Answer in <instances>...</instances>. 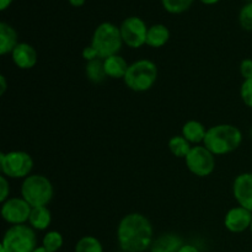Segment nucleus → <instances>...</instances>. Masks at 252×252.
I'll list each match as a JSON object with an SVG mask.
<instances>
[{
    "instance_id": "obj_1",
    "label": "nucleus",
    "mask_w": 252,
    "mask_h": 252,
    "mask_svg": "<svg viewBox=\"0 0 252 252\" xmlns=\"http://www.w3.org/2000/svg\"><path fill=\"white\" fill-rule=\"evenodd\" d=\"M153 225L140 213H130L121 219L117 228V240L122 251L144 252L153 244Z\"/></svg>"
},
{
    "instance_id": "obj_2",
    "label": "nucleus",
    "mask_w": 252,
    "mask_h": 252,
    "mask_svg": "<svg viewBox=\"0 0 252 252\" xmlns=\"http://www.w3.org/2000/svg\"><path fill=\"white\" fill-rule=\"evenodd\" d=\"M243 143V133L233 125H217L207 129L203 145L214 155H225L238 149Z\"/></svg>"
},
{
    "instance_id": "obj_3",
    "label": "nucleus",
    "mask_w": 252,
    "mask_h": 252,
    "mask_svg": "<svg viewBox=\"0 0 252 252\" xmlns=\"http://www.w3.org/2000/svg\"><path fill=\"white\" fill-rule=\"evenodd\" d=\"M158 66L149 59H139L129 64L126 76L123 78L126 86L135 93L150 90L158 80Z\"/></svg>"
},
{
    "instance_id": "obj_4",
    "label": "nucleus",
    "mask_w": 252,
    "mask_h": 252,
    "mask_svg": "<svg viewBox=\"0 0 252 252\" xmlns=\"http://www.w3.org/2000/svg\"><path fill=\"white\" fill-rule=\"evenodd\" d=\"M123 44L120 27L112 22H102L94 31L91 46L96 49L98 58L106 59L118 54Z\"/></svg>"
},
{
    "instance_id": "obj_5",
    "label": "nucleus",
    "mask_w": 252,
    "mask_h": 252,
    "mask_svg": "<svg viewBox=\"0 0 252 252\" xmlns=\"http://www.w3.org/2000/svg\"><path fill=\"white\" fill-rule=\"evenodd\" d=\"M53 185L43 175H30L22 181L21 196L32 208L47 206L53 198Z\"/></svg>"
},
{
    "instance_id": "obj_6",
    "label": "nucleus",
    "mask_w": 252,
    "mask_h": 252,
    "mask_svg": "<svg viewBox=\"0 0 252 252\" xmlns=\"http://www.w3.org/2000/svg\"><path fill=\"white\" fill-rule=\"evenodd\" d=\"M1 246L6 252H33L37 249L34 229L26 224L11 225L5 231Z\"/></svg>"
},
{
    "instance_id": "obj_7",
    "label": "nucleus",
    "mask_w": 252,
    "mask_h": 252,
    "mask_svg": "<svg viewBox=\"0 0 252 252\" xmlns=\"http://www.w3.org/2000/svg\"><path fill=\"white\" fill-rule=\"evenodd\" d=\"M33 169V159L22 150L1 153L0 154V170L9 179H26Z\"/></svg>"
},
{
    "instance_id": "obj_8",
    "label": "nucleus",
    "mask_w": 252,
    "mask_h": 252,
    "mask_svg": "<svg viewBox=\"0 0 252 252\" xmlns=\"http://www.w3.org/2000/svg\"><path fill=\"white\" fill-rule=\"evenodd\" d=\"M189 171L198 177H207L216 169V155L209 152L204 145L192 147L191 152L185 158Z\"/></svg>"
},
{
    "instance_id": "obj_9",
    "label": "nucleus",
    "mask_w": 252,
    "mask_h": 252,
    "mask_svg": "<svg viewBox=\"0 0 252 252\" xmlns=\"http://www.w3.org/2000/svg\"><path fill=\"white\" fill-rule=\"evenodd\" d=\"M123 43L129 48H140L147 43V24L138 16H129L120 26Z\"/></svg>"
},
{
    "instance_id": "obj_10",
    "label": "nucleus",
    "mask_w": 252,
    "mask_h": 252,
    "mask_svg": "<svg viewBox=\"0 0 252 252\" xmlns=\"http://www.w3.org/2000/svg\"><path fill=\"white\" fill-rule=\"evenodd\" d=\"M31 211L32 207L22 197H10L2 203L1 217L11 225H20L29 221Z\"/></svg>"
},
{
    "instance_id": "obj_11",
    "label": "nucleus",
    "mask_w": 252,
    "mask_h": 252,
    "mask_svg": "<svg viewBox=\"0 0 252 252\" xmlns=\"http://www.w3.org/2000/svg\"><path fill=\"white\" fill-rule=\"evenodd\" d=\"M252 223V212L238 206L229 209L224 217V225L230 233H244L250 229Z\"/></svg>"
},
{
    "instance_id": "obj_12",
    "label": "nucleus",
    "mask_w": 252,
    "mask_h": 252,
    "mask_svg": "<svg viewBox=\"0 0 252 252\" xmlns=\"http://www.w3.org/2000/svg\"><path fill=\"white\" fill-rule=\"evenodd\" d=\"M233 194L239 206L252 212V172L236 176L233 184Z\"/></svg>"
},
{
    "instance_id": "obj_13",
    "label": "nucleus",
    "mask_w": 252,
    "mask_h": 252,
    "mask_svg": "<svg viewBox=\"0 0 252 252\" xmlns=\"http://www.w3.org/2000/svg\"><path fill=\"white\" fill-rule=\"evenodd\" d=\"M11 58L17 68L27 70V69L33 68L37 64V52L31 44L26 42H20L11 52Z\"/></svg>"
},
{
    "instance_id": "obj_14",
    "label": "nucleus",
    "mask_w": 252,
    "mask_h": 252,
    "mask_svg": "<svg viewBox=\"0 0 252 252\" xmlns=\"http://www.w3.org/2000/svg\"><path fill=\"white\" fill-rule=\"evenodd\" d=\"M182 245H184L182 239L176 234H162L158 239L153 240L150 252H179Z\"/></svg>"
},
{
    "instance_id": "obj_15",
    "label": "nucleus",
    "mask_w": 252,
    "mask_h": 252,
    "mask_svg": "<svg viewBox=\"0 0 252 252\" xmlns=\"http://www.w3.org/2000/svg\"><path fill=\"white\" fill-rule=\"evenodd\" d=\"M103 66H105L107 78L112 79H123L126 76L128 68H129L126 59L120 54H115V56L103 59Z\"/></svg>"
},
{
    "instance_id": "obj_16",
    "label": "nucleus",
    "mask_w": 252,
    "mask_h": 252,
    "mask_svg": "<svg viewBox=\"0 0 252 252\" xmlns=\"http://www.w3.org/2000/svg\"><path fill=\"white\" fill-rule=\"evenodd\" d=\"M17 44V32L14 27L6 22H0V54L5 56L11 53Z\"/></svg>"
},
{
    "instance_id": "obj_17",
    "label": "nucleus",
    "mask_w": 252,
    "mask_h": 252,
    "mask_svg": "<svg viewBox=\"0 0 252 252\" xmlns=\"http://www.w3.org/2000/svg\"><path fill=\"white\" fill-rule=\"evenodd\" d=\"M170 38V31L165 25L155 24L148 29L147 46L152 48H160L165 46Z\"/></svg>"
},
{
    "instance_id": "obj_18",
    "label": "nucleus",
    "mask_w": 252,
    "mask_h": 252,
    "mask_svg": "<svg viewBox=\"0 0 252 252\" xmlns=\"http://www.w3.org/2000/svg\"><path fill=\"white\" fill-rule=\"evenodd\" d=\"M52 214L48 207H33L30 214L29 225L34 230H46L51 225Z\"/></svg>"
},
{
    "instance_id": "obj_19",
    "label": "nucleus",
    "mask_w": 252,
    "mask_h": 252,
    "mask_svg": "<svg viewBox=\"0 0 252 252\" xmlns=\"http://www.w3.org/2000/svg\"><path fill=\"white\" fill-rule=\"evenodd\" d=\"M207 129L198 121H187L182 127V135L189 140L191 144H199L203 143L206 138Z\"/></svg>"
},
{
    "instance_id": "obj_20",
    "label": "nucleus",
    "mask_w": 252,
    "mask_h": 252,
    "mask_svg": "<svg viewBox=\"0 0 252 252\" xmlns=\"http://www.w3.org/2000/svg\"><path fill=\"white\" fill-rule=\"evenodd\" d=\"M85 74L86 78L94 84H101L102 81H105L107 75H106L105 66H103V59L97 58L95 61L88 62L85 66Z\"/></svg>"
},
{
    "instance_id": "obj_21",
    "label": "nucleus",
    "mask_w": 252,
    "mask_h": 252,
    "mask_svg": "<svg viewBox=\"0 0 252 252\" xmlns=\"http://www.w3.org/2000/svg\"><path fill=\"white\" fill-rule=\"evenodd\" d=\"M169 149L172 154L176 158H186L187 154L191 152L192 147L191 143L184 137V135H174V137L170 138L169 143Z\"/></svg>"
},
{
    "instance_id": "obj_22",
    "label": "nucleus",
    "mask_w": 252,
    "mask_h": 252,
    "mask_svg": "<svg viewBox=\"0 0 252 252\" xmlns=\"http://www.w3.org/2000/svg\"><path fill=\"white\" fill-rule=\"evenodd\" d=\"M74 252H103V248L102 244H101V241L97 238L86 235L79 239Z\"/></svg>"
},
{
    "instance_id": "obj_23",
    "label": "nucleus",
    "mask_w": 252,
    "mask_h": 252,
    "mask_svg": "<svg viewBox=\"0 0 252 252\" xmlns=\"http://www.w3.org/2000/svg\"><path fill=\"white\" fill-rule=\"evenodd\" d=\"M63 236L57 230L47 231L44 234L43 239H42V246L51 252H57L61 250L62 246H63Z\"/></svg>"
},
{
    "instance_id": "obj_24",
    "label": "nucleus",
    "mask_w": 252,
    "mask_h": 252,
    "mask_svg": "<svg viewBox=\"0 0 252 252\" xmlns=\"http://www.w3.org/2000/svg\"><path fill=\"white\" fill-rule=\"evenodd\" d=\"M162 6L171 14H181L189 9L193 0H161Z\"/></svg>"
},
{
    "instance_id": "obj_25",
    "label": "nucleus",
    "mask_w": 252,
    "mask_h": 252,
    "mask_svg": "<svg viewBox=\"0 0 252 252\" xmlns=\"http://www.w3.org/2000/svg\"><path fill=\"white\" fill-rule=\"evenodd\" d=\"M239 21L241 27L246 31H252V1L244 5L239 14Z\"/></svg>"
},
{
    "instance_id": "obj_26",
    "label": "nucleus",
    "mask_w": 252,
    "mask_h": 252,
    "mask_svg": "<svg viewBox=\"0 0 252 252\" xmlns=\"http://www.w3.org/2000/svg\"><path fill=\"white\" fill-rule=\"evenodd\" d=\"M240 96L243 102L245 103L248 107L252 108V78L246 79V80H244V83L241 84Z\"/></svg>"
},
{
    "instance_id": "obj_27",
    "label": "nucleus",
    "mask_w": 252,
    "mask_h": 252,
    "mask_svg": "<svg viewBox=\"0 0 252 252\" xmlns=\"http://www.w3.org/2000/svg\"><path fill=\"white\" fill-rule=\"evenodd\" d=\"M240 74H241V76L244 78V80L252 78V59L246 58L241 62Z\"/></svg>"
},
{
    "instance_id": "obj_28",
    "label": "nucleus",
    "mask_w": 252,
    "mask_h": 252,
    "mask_svg": "<svg viewBox=\"0 0 252 252\" xmlns=\"http://www.w3.org/2000/svg\"><path fill=\"white\" fill-rule=\"evenodd\" d=\"M0 185H1V193H0V202L4 203L6 199H9L10 194V185L9 181H7L6 176H0Z\"/></svg>"
},
{
    "instance_id": "obj_29",
    "label": "nucleus",
    "mask_w": 252,
    "mask_h": 252,
    "mask_svg": "<svg viewBox=\"0 0 252 252\" xmlns=\"http://www.w3.org/2000/svg\"><path fill=\"white\" fill-rule=\"evenodd\" d=\"M83 58L85 59L86 62H91V61H95V59H97L98 54H97V52H96V49L90 44V46H86L85 48L83 49Z\"/></svg>"
},
{
    "instance_id": "obj_30",
    "label": "nucleus",
    "mask_w": 252,
    "mask_h": 252,
    "mask_svg": "<svg viewBox=\"0 0 252 252\" xmlns=\"http://www.w3.org/2000/svg\"><path fill=\"white\" fill-rule=\"evenodd\" d=\"M179 252H199V250L197 249V246L191 245V244H184Z\"/></svg>"
},
{
    "instance_id": "obj_31",
    "label": "nucleus",
    "mask_w": 252,
    "mask_h": 252,
    "mask_svg": "<svg viewBox=\"0 0 252 252\" xmlns=\"http://www.w3.org/2000/svg\"><path fill=\"white\" fill-rule=\"evenodd\" d=\"M5 91H6V78L0 75V95H4Z\"/></svg>"
},
{
    "instance_id": "obj_32",
    "label": "nucleus",
    "mask_w": 252,
    "mask_h": 252,
    "mask_svg": "<svg viewBox=\"0 0 252 252\" xmlns=\"http://www.w3.org/2000/svg\"><path fill=\"white\" fill-rule=\"evenodd\" d=\"M11 2L12 0H0V10H5L7 6H10Z\"/></svg>"
},
{
    "instance_id": "obj_33",
    "label": "nucleus",
    "mask_w": 252,
    "mask_h": 252,
    "mask_svg": "<svg viewBox=\"0 0 252 252\" xmlns=\"http://www.w3.org/2000/svg\"><path fill=\"white\" fill-rule=\"evenodd\" d=\"M73 6H83L85 4V0H68Z\"/></svg>"
},
{
    "instance_id": "obj_34",
    "label": "nucleus",
    "mask_w": 252,
    "mask_h": 252,
    "mask_svg": "<svg viewBox=\"0 0 252 252\" xmlns=\"http://www.w3.org/2000/svg\"><path fill=\"white\" fill-rule=\"evenodd\" d=\"M202 2H204V4H207V5H213V4H216V2H218L219 0H201Z\"/></svg>"
},
{
    "instance_id": "obj_35",
    "label": "nucleus",
    "mask_w": 252,
    "mask_h": 252,
    "mask_svg": "<svg viewBox=\"0 0 252 252\" xmlns=\"http://www.w3.org/2000/svg\"><path fill=\"white\" fill-rule=\"evenodd\" d=\"M33 252H51V251H48L47 249H44L43 246H39V248H37Z\"/></svg>"
},
{
    "instance_id": "obj_36",
    "label": "nucleus",
    "mask_w": 252,
    "mask_h": 252,
    "mask_svg": "<svg viewBox=\"0 0 252 252\" xmlns=\"http://www.w3.org/2000/svg\"><path fill=\"white\" fill-rule=\"evenodd\" d=\"M0 252H6V251H5V249H4V248H2V246H1V245H0Z\"/></svg>"
},
{
    "instance_id": "obj_37",
    "label": "nucleus",
    "mask_w": 252,
    "mask_h": 252,
    "mask_svg": "<svg viewBox=\"0 0 252 252\" xmlns=\"http://www.w3.org/2000/svg\"><path fill=\"white\" fill-rule=\"evenodd\" d=\"M250 231H251V234H252V223H251V226H250Z\"/></svg>"
},
{
    "instance_id": "obj_38",
    "label": "nucleus",
    "mask_w": 252,
    "mask_h": 252,
    "mask_svg": "<svg viewBox=\"0 0 252 252\" xmlns=\"http://www.w3.org/2000/svg\"><path fill=\"white\" fill-rule=\"evenodd\" d=\"M120 252H127V251H120Z\"/></svg>"
},
{
    "instance_id": "obj_39",
    "label": "nucleus",
    "mask_w": 252,
    "mask_h": 252,
    "mask_svg": "<svg viewBox=\"0 0 252 252\" xmlns=\"http://www.w3.org/2000/svg\"><path fill=\"white\" fill-rule=\"evenodd\" d=\"M248 1H252V0H248Z\"/></svg>"
}]
</instances>
